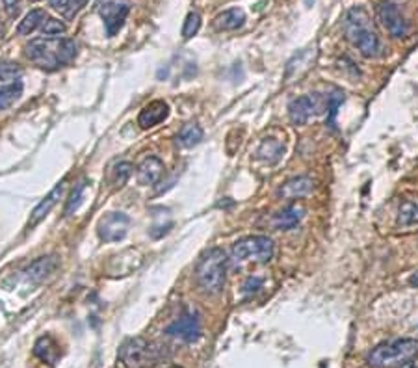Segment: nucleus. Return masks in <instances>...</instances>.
I'll return each mask as SVG.
<instances>
[{
  "label": "nucleus",
  "mask_w": 418,
  "mask_h": 368,
  "mask_svg": "<svg viewBox=\"0 0 418 368\" xmlns=\"http://www.w3.org/2000/svg\"><path fill=\"white\" fill-rule=\"evenodd\" d=\"M26 54L38 67L54 71L58 67L68 65L77 56V45L68 38H41L26 45Z\"/></svg>",
  "instance_id": "1"
},
{
  "label": "nucleus",
  "mask_w": 418,
  "mask_h": 368,
  "mask_svg": "<svg viewBox=\"0 0 418 368\" xmlns=\"http://www.w3.org/2000/svg\"><path fill=\"white\" fill-rule=\"evenodd\" d=\"M344 30L350 43L365 58H375L381 54V41L375 30L372 28V21L365 8H351L344 21Z\"/></svg>",
  "instance_id": "2"
},
{
  "label": "nucleus",
  "mask_w": 418,
  "mask_h": 368,
  "mask_svg": "<svg viewBox=\"0 0 418 368\" xmlns=\"http://www.w3.org/2000/svg\"><path fill=\"white\" fill-rule=\"evenodd\" d=\"M227 258L225 251L220 248L208 249L207 253L203 255L195 268V283H198L199 290L207 296H216L225 287L227 278Z\"/></svg>",
  "instance_id": "3"
},
{
  "label": "nucleus",
  "mask_w": 418,
  "mask_h": 368,
  "mask_svg": "<svg viewBox=\"0 0 418 368\" xmlns=\"http://www.w3.org/2000/svg\"><path fill=\"white\" fill-rule=\"evenodd\" d=\"M418 354V342L413 339H396L375 346L368 355V364L374 368L404 367Z\"/></svg>",
  "instance_id": "4"
},
{
  "label": "nucleus",
  "mask_w": 418,
  "mask_h": 368,
  "mask_svg": "<svg viewBox=\"0 0 418 368\" xmlns=\"http://www.w3.org/2000/svg\"><path fill=\"white\" fill-rule=\"evenodd\" d=\"M162 349L154 342L132 337L119 348V361L125 368H153L160 363Z\"/></svg>",
  "instance_id": "5"
},
{
  "label": "nucleus",
  "mask_w": 418,
  "mask_h": 368,
  "mask_svg": "<svg viewBox=\"0 0 418 368\" xmlns=\"http://www.w3.org/2000/svg\"><path fill=\"white\" fill-rule=\"evenodd\" d=\"M275 246L268 236H247L232 246L231 258L236 264L268 263L274 258Z\"/></svg>",
  "instance_id": "6"
},
{
  "label": "nucleus",
  "mask_w": 418,
  "mask_h": 368,
  "mask_svg": "<svg viewBox=\"0 0 418 368\" xmlns=\"http://www.w3.org/2000/svg\"><path fill=\"white\" fill-rule=\"evenodd\" d=\"M327 110V97L322 93H309V95L292 99L289 105V117L296 127L307 123L313 115H320Z\"/></svg>",
  "instance_id": "7"
},
{
  "label": "nucleus",
  "mask_w": 418,
  "mask_h": 368,
  "mask_svg": "<svg viewBox=\"0 0 418 368\" xmlns=\"http://www.w3.org/2000/svg\"><path fill=\"white\" fill-rule=\"evenodd\" d=\"M377 19L383 24V28L392 36V38H407L409 24L402 11L398 10V6L385 0L377 6Z\"/></svg>",
  "instance_id": "8"
},
{
  "label": "nucleus",
  "mask_w": 418,
  "mask_h": 368,
  "mask_svg": "<svg viewBox=\"0 0 418 368\" xmlns=\"http://www.w3.org/2000/svg\"><path fill=\"white\" fill-rule=\"evenodd\" d=\"M130 227V218L123 212H110L106 214L101 221H99V227H97V233H99V238L102 242H119L127 236Z\"/></svg>",
  "instance_id": "9"
},
{
  "label": "nucleus",
  "mask_w": 418,
  "mask_h": 368,
  "mask_svg": "<svg viewBox=\"0 0 418 368\" xmlns=\"http://www.w3.org/2000/svg\"><path fill=\"white\" fill-rule=\"evenodd\" d=\"M130 6L129 4H119L116 0H106L104 4L99 8V14H101L102 21H104L106 26V33L108 36H116L121 28H123V24H125L127 17H129Z\"/></svg>",
  "instance_id": "10"
},
{
  "label": "nucleus",
  "mask_w": 418,
  "mask_h": 368,
  "mask_svg": "<svg viewBox=\"0 0 418 368\" xmlns=\"http://www.w3.org/2000/svg\"><path fill=\"white\" fill-rule=\"evenodd\" d=\"M166 333L169 337H175V339H181L184 342H193L201 337V324H199V318L192 312H186L178 320H175L173 324H169L166 327Z\"/></svg>",
  "instance_id": "11"
},
{
  "label": "nucleus",
  "mask_w": 418,
  "mask_h": 368,
  "mask_svg": "<svg viewBox=\"0 0 418 368\" xmlns=\"http://www.w3.org/2000/svg\"><path fill=\"white\" fill-rule=\"evenodd\" d=\"M58 266V261L53 255H48V257H39L38 261L26 266L24 270V281L30 283V285H38V283H43L45 279L50 278L53 272Z\"/></svg>",
  "instance_id": "12"
},
{
  "label": "nucleus",
  "mask_w": 418,
  "mask_h": 368,
  "mask_svg": "<svg viewBox=\"0 0 418 368\" xmlns=\"http://www.w3.org/2000/svg\"><path fill=\"white\" fill-rule=\"evenodd\" d=\"M169 115V106L166 100H153L149 105L145 106L144 110L139 112L138 115V125L141 129H153L156 125H160L162 121L168 120Z\"/></svg>",
  "instance_id": "13"
},
{
  "label": "nucleus",
  "mask_w": 418,
  "mask_h": 368,
  "mask_svg": "<svg viewBox=\"0 0 418 368\" xmlns=\"http://www.w3.org/2000/svg\"><path fill=\"white\" fill-rule=\"evenodd\" d=\"M164 173H166V166L162 160L159 157H147L138 166V182L144 186H153L159 184Z\"/></svg>",
  "instance_id": "14"
},
{
  "label": "nucleus",
  "mask_w": 418,
  "mask_h": 368,
  "mask_svg": "<svg viewBox=\"0 0 418 368\" xmlns=\"http://www.w3.org/2000/svg\"><path fill=\"white\" fill-rule=\"evenodd\" d=\"M63 188H65V181L58 182V184L54 186V190L50 191V194H48V196L45 197V199L41 201V203H39L38 206H36L34 212H32V216H30V220H28V229L36 227V225H38L39 221L47 218L48 212L53 211L54 206H56V203H58V201L62 199Z\"/></svg>",
  "instance_id": "15"
},
{
  "label": "nucleus",
  "mask_w": 418,
  "mask_h": 368,
  "mask_svg": "<svg viewBox=\"0 0 418 368\" xmlns=\"http://www.w3.org/2000/svg\"><path fill=\"white\" fill-rule=\"evenodd\" d=\"M314 190V181L311 177H294L279 188V197L283 199H301Z\"/></svg>",
  "instance_id": "16"
},
{
  "label": "nucleus",
  "mask_w": 418,
  "mask_h": 368,
  "mask_svg": "<svg viewBox=\"0 0 418 368\" xmlns=\"http://www.w3.org/2000/svg\"><path fill=\"white\" fill-rule=\"evenodd\" d=\"M214 28L220 32H232V30L242 28L245 24V14L240 8H231V10L221 11L214 19Z\"/></svg>",
  "instance_id": "17"
},
{
  "label": "nucleus",
  "mask_w": 418,
  "mask_h": 368,
  "mask_svg": "<svg viewBox=\"0 0 418 368\" xmlns=\"http://www.w3.org/2000/svg\"><path fill=\"white\" fill-rule=\"evenodd\" d=\"M303 216H305V209L301 205H290L274 216V225L281 231L294 229L303 220Z\"/></svg>",
  "instance_id": "18"
},
{
  "label": "nucleus",
  "mask_w": 418,
  "mask_h": 368,
  "mask_svg": "<svg viewBox=\"0 0 418 368\" xmlns=\"http://www.w3.org/2000/svg\"><path fill=\"white\" fill-rule=\"evenodd\" d=\"M398 227L402 229L418 227V197H407L400 203Z\"/></svg>",
  "instance_id": "19"
},
{
  "label": "nucleus",
  "mask_w": 418,
  "mask_h": 368,
  "mask_svg": "<svg viewBox=\"0 0 418 368\" xmlns=\"http://www.w3.org/2000/svg\"><path fill=\"white\" fill-rule=\"evenodd\" d=\"M34 354L38 355L41 361L48 364H56V361L60 359V346L56 345V340L53 337H41V339L36 342Z\"/></svg>",
  "instance_id": "20"
},
{
  "label": "nucleus",
  "mask_w": 418,
  "mask_h": 368,
  "mask_svg": "<svg viewBox=\"0 0 418 368\" xmlns=\"http://www.w3.org/2000/svg\"><path fill=\"white\" fill-rule=\"evenodd\" d=\"M23 90L24 86L21 80H14L10 84L0 86V112L8 110L10 106H14L23 95Z\"/></svg>",
  "instance_id": "21"
},
{
  "label": "nucleus",
  "mask_w": 418,
  "mask_h": 368,
  "mask_svg": "<svg viewBox=\"0 0 418 368\" xmlns=\"http://www.w3.org/2000/svg\"><path fill=\"white\" fill-rule=\"evenodd\" d=\"M47 19V14L43 10H32L24 15V19L21 21L19 26H17V33L19 36H30L32 32H36L38 28H41V24Z\"/></svg>",
  "instance_id": "22"
},
{
  "label": "nucleus",
  "mask_w": 418,
  "mask_h": 368,
  "mask_svg": "<svg viewBox=\"0 0 418 368\" xmlns=\"http://www.w3.org/2000/svg\"><path fill=\"white\" fill-rule=\"evenodd\" d=\"M201 140H203V129L198 123L184 125L177 136V142L183 145V147H193V145L201 144Z\"/></svg>",
  "instance_id": "23"
},
{
  "label": "nucleus",
  "mask_w": 418,
  "mask_h": 368,
  "mask_svg": "<svg viewBox=\"0 0 418 368\" xmlns=\"http://www.w3.org/2000/svg\"><path fill=\"white\" fill-rule=\"evenodd\" d=\"M283 153H284V145L279 144L275 138L264 140V142L260 144L259 151H257L259 158H264V160H268V162H277L279 158L283 157Z\"/></svg>",
  "instance_id": "24"
},
{
  "label": "nucleus",
  "mask_w": 418,
  "mask_h": 368,
  "mask_svg": "<svg viewBox=\"0 0 418 368\" xmlns=\"http://www.w3.org/2000/svg\"><path fill=\"white\" fill-rule=\"evenodd\" d=\"M132 169H134V167H132V164H130V162H119V164H116V166L112 167L110 182L116 188L125 186V182L129 181L130 175H132Z\"/></svg>",
  "instance_id": "25"
},
{
  "label": "nucleus",
  "mask_w": 418,
  "mask_h": 368,
  "mask_svg": "<svg viewBox=\"0 0 418 368\" xmlns=\"http://www.w3.org/2000/svg\"><path fill=\"white\" fill-rule=\"evenodd\" d=\"M344 93L341 90H335L331 95H327V125L335 127V117H337L338 106L344 102Z\"/></svg>",
  "instance_id": "26"
},
{
  "label": "nucleus",
  "mask_w": 418,
  "mask_h": 368,
  "mask_svg": "<svg viewBox=\"0 0 418 368\" xmlns=\"http://www.w3.org/2000/svg\"><path fill=\"white\" fill-rule=\"evenodd\" d=\"M199 28H201V15H199L198 11H190L183 24V38H193V36L199 32Z\"/></svg>",
  "instance_id": "27"
},
{
  "label": "nucleus",
  "mask_w": 418,
  "mask_h": 368,
  "mask_svg": "<svg viewBox=\"0 0 418 368\" xmlns=\"http://www.w3.org/2000/svg\"><path fill=\"white\" fill-rule=\"evenodd\" d=\"M84 191H86V181H80L73 190L71 197L68 199V205H65V216L73 214V212L77 211L78 206L82 203V197H84Z\"/></svg>",
  "instance_id": "28"
},
{
  "label": "nucleus",
  "mask_w": 418,
  "mask_h": 368,
  "mask_svg": "<svg viewBox=\"0 0 418 368\" xmlns=\"http://www.w3.org/2000/svg\"><path fill=\"white\" fill-rule=\"evenodd\" d=\"M21 73L23 69L19 63L0 60V80H19Z\"/></svg>",
  "instance_id": "29"
},
{
  "label": "nucleus",
  "mask_w": 418,
  "mask_h": 368,
  "mask_svg": "<svg viewBox=\"0 0 418 368\" xmlns=\"http://www.w3.org/2000/svg\"><path fill=\"white\" fill-rule=\"evenodd\" d=\"M41 32H43V36L54 38V36H60V33L68 32V26H65V23H62V21L53 19V17H47V19H45V23L41 24Z\"/></svg>",
  "instance_id": "30"
},
{
  "label": "nucleus",
  "mask_w": 418,
  "mask_h": 368,
  "mask_svg": "<svg viewBox=\"0 0 418 368\" xmlns=\"http://www.w3.org/2000/svg\"><path fill=\"white\" fill-rule=\"evenodd\" d=\"M50 6L56 11H69V14L78 10L77 0H50Z\"/></svg>",
  "instance_id": "31"
},
{
  "label": "nucleus",
  "mask_w": 418,
  "mask_h": 368,
  "mask_svg": "<svg viewBox=\"0 0 418 368\" xmlns=\"http://www.w3.org/2000/svg\"><path fill=\"white\" fill-rule=\"evenodd\" d=\"M2 6H4L6 14L10 17H17L21 10V0H2Z\"/></svg>",
  "instance_id": "32"
},
{
  "label": "nucleus",
  "mask_w": 418,
  "mask_h": 368,
  "mask_svg": "<svg viewBox=\"0 0 418 368\" xmlns=\"http://www.w3.org/2000/svg\"><path fill=\"white\" fill-rule=\"evenodd\" d=\"M260 285H262V279L250 278L247 283L244 285V292H247V294H250V292H257L260 288Z\"/></svg>",
  "instance_id": "33"
},
{
  "label": "nucleus",
  "mask_w": 418,
  "mask_h": 368,
  "mask_svg": "<svg viewBox=\"0 0 418 368\" xmlns=\"http://www.w3.org/2000/svg\"><path fill=\"white\" fill-rule=\"evenodd\" d=\"M409 283H411V285H413V287H417V288H418V268H417V270H414V272H413V275H411V278H409Z\"/></svg>",
  "instance_id": "34"
},
{
  "label": "nucleus",
  "mask_w": 418,
  "mask_h": 368,
  "mask_svg": "<svg viewBox=\"0 0 418 368\" xmlns=\"http://www.w3.org/2000/svg\"><path fill=\"white\" fill-rule=\"evenodd\" d=\"M402 368H418V361H409V363L404 364Z\"/></svg>",
  "instance_id": "35"
},
{
  "label": "nucleus",
  "mask_w": 418,
  "mask_h": 368,
  "mask_svg": "<svg viewBox=\"0 0 418 368\" xmlns=\"http://www.w3.org/2000/svg\"><path fill=\"white\" fill-rule=\"evenodd\" d=\"M32 2H39V0H32Z\"/></svg>",
  "instance_id": "36"
}]
</instances>
